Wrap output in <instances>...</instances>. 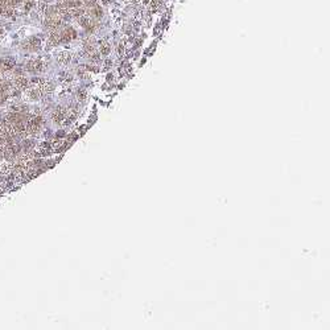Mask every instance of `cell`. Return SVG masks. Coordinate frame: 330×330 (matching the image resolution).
<instances>
[{
  "label": "cell",
  "mask_w": 330,
  "mask_h": 330,
  "mask_svg": "<svg viewBox=\"0 0 330 330\" xmlns=\"http://www.w3.org/2000/svg\"><path fill=\"white\" fill-rule=\"evenodd\" d=\"M13 169H15V162H12V161H8V160H3V161H0V174L2 176H8V174H11V173L13 172Z\"/></svg>",
  "instance_id": "cell-1"
},
{
  "label": "cell",
  "mask_w": 330,
  "mask_h": 330,
  "mask_svg": "<svg viewBox=\"0 0 330 330\" xmlns=\"http://www.w3.org/2000/svg\"><path fill=\"white\" fill-rule=\"evenodd\" d=\"M13 66H15V61L12 58H3V60H0V69L11 70Z\"/></svg>",
  "instance_id": "cell-2"
},
{
  "label": "cell",
  "mask_w": 330,
  "mask_h": 330,
  "mask_svg": "<svg viewBox=\"0 0 330 330\" xmlns=\"http://www.w3.org/2000/svg\"><path fill=\"white\" fill-rule=\"evenodd\" d=\"M57 60H58V62H60L61 65H66V64H69V62H70L71 54L69 53V52H62V53L58 54Z\"/></svg>",
  "instance_id": "cell-3"
},
{
  "label": "cell",
  "mask_w": 330,
  "mask_h": 330,
  "mask_svg": "<svg viewBox=\"0 0 330 330\" xmlns=\"http://www.w3.org/2000/svg\"><path fill=\"white\" fill-rule=\"evenodd\" d=\"M110 50H111V46H110L108 42H106L105 40L99 41V53H100V54L107 55V54L110 53Z\"/></svg>",
  "instance_id": "cell-4"
},
{
  "label": "cell",
  "mask_w": 330,
  "mask_h": 330,
  "mask_svg": "<svg viewBox=\"0 0 330 330\" xmlns=\"http://www.w3.org/2000/svg\"><path fill=\"white\" fill-rule=\"evenodd\" d=\"M90 15H91L93 17H95V19H99V17H102V9L99 8L98 5H94V7H91V9H90Z\"/></svg>",
  "instance_id": "cell-5"
},
{
  "label": "cell",
  "mask_w": 330,
  "mask_h": 330,
  "mask_svg": "<svg viewBox=\"0 0 330 330\" xmlns=\"http://www.w3.org/2000/svg\"><path fill=\"white\" fill-rule=\"evenodd\" d=\"M77 98H78V100H83V99L86 98V91H85V90H78Z\"/></svg>",
  "instance_id": "cell-6"
},
{
  "label": "cell",
  "mask_w": 330,
  "mask_h": 330,
  "mask_svg": "<svg viewBox=\"0 0 330 330\" xmlns=\"http://www.w3.org/2000/svg\"><path fill=\"white\" fill-rule=\"evenodd\" d=\"M118 52H119V54H123L124 53V42H120L119 44V46H118Z\"/></svg>",
  "instance_id": "cell-7"
}]
</instances>
